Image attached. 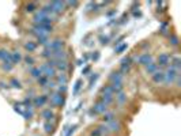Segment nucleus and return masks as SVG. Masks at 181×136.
<instances>
[{"label":"nucleus","mask_w":181,"mask_h":136,"mask_svg":"<svg viewBox=\"0 0 181 136\" xmlns=\"http://www.w3.org/2000/svg\"><path fill=\"white\" fill-rule=\"evenodd\" d=\"M21 60H22V56H21V53L19 52L11 53V63L12 64H18Z\"/></svg>","instance_id":"nucleus-24"},{"label":"nucleus","mask_w":181,"mask_h":136,"mask_svg":"<svg viewBox=\"0 0 181 136\" xmlns=\"http://www.w3.org/2000/svg\"><path fill=\"white\" fill-rule=\"evenodd\" d=\"M25 61H26V64H27V65H33V64H34V59L30 57V56H26Z\"/></svg>","instance_id":"nucleus-41"},{"label":"nucleus","mask_w":181,"mask_h":136,"mask_svg":"<svg viewBox=\"0 0 181 136\" xmlns=\"http://www.w3.org/2000/svg\"><path fill=\"white\" fill-rule=\"evenodd\" d=\"M169 40H170L169 42H170L173 46H177V45H178V37H177V36H170Z\"/></svg>","instance_id":"nucleus-35"},{"label":"nucleus","mask_w":181,"mask_h":136,"mask_svg":"<svg viewBox=\"0 0 181 136\" xmlns=\"http://www.w3.org/2000/svg\"><path fill=\"white\" fill-rule=\"evenodd\" d=\"M30 75L33 76V78L38 79V78H41V76H42V72L40 71V68H31V69H30Z\"/></svg>","instance_id":"nucleus-28"},{"label":"nucleus","mask_w":181,"mask_h":136,"mask_svg":"<svg viewBox=\"0 0 181 136\" xmlns=\"http://www.w3.org/2000/svg\"><path fill=\"white\" fill-rule=\"evenodd\" d=\"M108 112V105H105L103 102L98 101V102H95L91 110H90V114H103V113H106Z\"/></svg>","instance_id":"nucleus-3"},{"label":"nucleus","mask_w":181,"mask_h":136,"mask_svg":"<svg viewBox=\"0 0 181 136\" xmlns=\"http://www.w3.org/2000/svg\"><path fill=\"white\" fill-rule=\"evenodd\" d=\"M37 7H38L37 3H29V4H26V11L27 12H33V11H36Z\"/></svg>","instance_id":"nucleus-32"},{"label":"nucleus","mask_w":181,"mask_h":136,"mask_svg":"<svg viewBox=\"0 0 181 136\" xmlns=\"http://www.w3.org/2000/svg\"><path fill=\"white\" fill-rule=\"evenodd\" d=\"M106 127H108L109 132H119L120 129H121V121H120L119 118H114V120H112L110 123H108Z\"/></svg>","instance_id":"nucleus-9"},{"label":"nucleus","mask_w":181,"mask_h":136,"mask_svg":"<svg viewBox=\"0 0 181 136\" xmlns=\"http://www.w3.org/2000/svg\"><path fill=\"white\" fill-rule=\"evenodd\" d=\"M114 118H116V116H114L113 112H106V113H103L102 121L105 123V124H108V123H110V121L114 120Z\"/></svg>","instance_id":"nucleus-20"},{"label":"nucleus","mask_w":181,"mask_h":136,"mask_svg":"<svg viewBox=\"0 0 181 136\" xmlns=\"http://www.w3.org/2000/svg\"><path fill=\"white\" fill-rule=\"evenodd\" d=\"M159 69H161V68L158 67V64H157V63H154V61H153V63H150L149 65H146V72H147V73H150V75L155 73L157 71H159Z\"/></svg>","instance_id":"nucleus-17"},{"label":"nucleus","mask_w":181,"mask_h":136,"mask_svg":"<svg viewBox=\"0 0 181 136\" xmlns=\"http://www.w3.org/2000/svg\"><path fill=\"white\" fill-rule=\"evenodd\" d=\"M174 83H176V86H177V87H180V86H181V79H180V75H178V76L176 78V80H174Z\"/></svg>","instance_id":"nucleus-46"},{"label":"nucleus","mask_w":181,"mask_h":136,"mask_svg":"<svg viewBox=\"0 0 181 136\" xmlns=\"http://www.w3.org/2000/svg\"><path fill=\"white\" fill-rule=\"evenodd\" d=\"M180 75V71H177V69H173V68H167L165 72V79H163V83L165 86H170V84L174 83V80L176 78Z\"/></svg>","instance_id":"nucleus-1"},{"label":"nucleus","mask_w":181,"mask_h":136,"mask_svg":"<svg viewBox=\"0 0 181 136\" xmlns=\"http://www.w3.org/2000/svg\"><path fill=\"white\" fill-rule=\"evenodd\" d=\"M56 79L60 82L61 84H67V76H66V73H61V75H56Z\"/></svg>","instance_id":"nucleus-33"},{"label":"nucleus","mask_w":181,"mask_h":136,"mask_svg":"<svg viewBox=\"0 0 181 136\" xmlns=\"http://www.w3.org/2000/svg\"><path fill=\"white\" fill-rule=\"evenodd\" d=\"M56 68L59 69V71H61V72L64 73L68 69V61H67V60H57Z\"/></svg>","instance_id":"nucleus-16"},{"label":"nucleus","mask_w":181,"mask_h":136,"mask_svg":"<svg viewBox=\"0 0 181 136\" xmlns=\"http://www.w3.org/2000/svg\"><path fill=\"white\" fill-rule=\"evenodd\" d=\"M110 86H112V89L114 91V95L117 94V93H120V91H123V89H124V84L123 83H110Z\"/></svg>","instance_id":"nucleus-25"},{"label":"nucleus","mask_w":181,"mask_h":136,"mask_svg":"<svg viewBox=\"0 0 181 136\" xmlns=\"http://www.w3.org/2000/svg\"><path fill=\"white\" fill-rule=\"evenodd\" d=\"M48 83H49V79H48L47 76H44V75H42L41 78H38V84H40L41 87H47Z\"/></svg>","instance_id":"nucleus-29"},{"label":"nucleus","mask_w":181,"mask_h":136,"mask_svg":"<svg viewBox=\"0 0 181 136\" xmlns=\"http://www.w3.org/2000/svg\"><path fill=\"white\" fill-rule=\"evenodd\" d=\"M90 136H103L102 132L99 131L98 128H94L93 131H91V133H90Z\"/></svg>","instance_id":"nucleus-40"},{"label":"nucleus","mask_w":181,"mask_h":136,"mask_svg":"<svg viewBox=\"0 0 181 136\" xmlns=\"http://www.w3.org/2000/svg\"><path fill=\"white\" fill-rule=\"evenodd\" d=\"M47 102H48V95H38V97L34 98V106H37V108H42Z\"/></svg>","instance_id":"nucleus-15"},{"label":"nucleus","mask_w":181,"mask_h":136,"mask_svg":"<svg viewBox=\"0 0 181 136\" xmlns=\"http://www.w3.org/2000/svg\"><path fill=\"white\" fill-rule=\"evenodd\" d=\"M0 60H1L3 63L11 61V53H8L7 50H0Z\"/></svg>","instance_id":"nucleus-22"},{"label":"nucleus","mask_w":181,"mask_h":136,"mask_svg":"<svg viewBox=\"0 0 181 136\" xmlns=\"http://www.w3.org/2000/svg\"><path fill=\"white\" fill-rule=\"evenodd\" d=\"M37 40H38V42L42 44V45H47L48 44V36H38Z\"/></svg>","instance_id":"nucleus-34"},{"label":"nucleus","mask_w":181,"mask_h":136,"mask_svg":"<svg viewBox=\"0 0 181 136\" xmlns=\"http://www.w3.org/2000/svg\"><path fill=\"white\" fill-rule=\"evenodd\" d=\"M36 48H37V44L36 42H33V41H29V42H26L25 44V49L27 50V52H34Z\"/></svg>","instance_id":"nucleus-26"},{"label":"nucleus","mask_w":181,"mask_h":136,"mask_svg":"<svg viewBox=\"0 0 181 136\" xmlns=\"http://www.w3.org/2000/svg\"><path fill=\"white\" fill-rule=\"evenodd\" d=\"M161 33H162V34H167V25H165V23L162 25V27H161Z\"/></svg>","instance_id":"nucleus-43"},{"label":"nucleus","mask_w":181,"mask_h":136,"mask_svg":"<svg viewBox=\"0 0 181 136\" xmlns=\"http://www.w3.org/2000/svg\"><path fill=\"white\" fill-rule=\"evenodd\" d=\"M11 86L12 87H15V89H21V82L19 80H16V79H11Z\"/></svg>","instance_id":"nucleus-37"},{"label":"nucleus","mask_w":181,"mask_h":136,"mask_svg":"<svg viewBox=\"0 0 181 136\" xmlns=\"http://www.w3.org/2000/svg\"><path fill=\"white\" fill-rule=\"evenodd\" d=\"M88 71H90V67H84V69H83L82 72H83V73H87Z\"/></svg>","instance_id":"nucleus-48"},{"label":"nucleus","mask_w":181,"mask_h":136,"mask_svg":"<svg viewBox=\"0 0 181 136\" xmlns=\"http://www.w3.org/2000/svg\"><path fill=\"white\" fill-rule=\"evenodd\" d=\"M97 128H98L99 131L102 132V135H103V136H108L109 133H110V132H109V129H108V127H106V124H102V125H98Z\"/></svg>","instance_id":"nucleus-31"},{"label":"nucleus","mask_w":181,"mask_h":136,"mask_svg":"<svg viewBox=\"0 0 181 136\" xmlns=\"http://www.w3.org/2000/svg\"><path fill=\"white\" fill-rule=\"evenodd\" d=\"M53 129H55V125L51 124V121H45V124H44V131H45V133H51V132H53Z\"/></svg>","instance_id":"nucleus-27"},{"label":"nucleus","mask_w":181,"mask_h":136,"mask_svg":"<svg viewBox=\"0 0 181 136\" xmlns=\"http://www.w3.org/2000/svg\"><path fill=\"white\" fill-rule=\"evenodd\" d=\"M113 95H105V94H101V98H99V101H101V102H103V104L105 105H110L112 104V102H113Z\"/></svg>","instance_id":"nucleus-21"},{"label":"nucleus","mask_w":181,"mask_h":136,"mask_svg":"<svg viewBox=\"0 0 181 136\" xmlns=\"http://www.w3.org/2000/svg\"><path fill=\"white\" fill-rule=\"evenodd\" d=\"M131 65H132V59L131 57H124L121 59V61H120V72L123 73H127L131 69Z\"/></svg>","instance_id":"nucleus-6"},{"label":"nucleus","mask_w":181,"mask_h":136,"mask_svg":"<svg viewBox=\"0 0 181 136\" xmlns=\"http://www.w3.org/2000/svg\"><path fill=\"white\" fill-rule=\"evenodd\" d=\"M116 101H117V104H119L120 106L125 104V101H127V95H125L124 91H120V93L116 94Z\"/></svg>","instance_id":"nucleus-19"},{"label":"nucleus","mask_w":181,"mask_h":136,"mask_svg":"<svg viewBox=\"0 0 181 136\" xmlns=\"http://www.w3.org/2000/svg\"><path fill=\"white\" fill-rule=\"evenodd\" d=\"M59 91H60V94H61V93H66V91H67V86H66V84L59 86Z\"/></svg>","instance_id":"nucleus-44"},{"label":"nucleus","mask_w":181,"mask_h":136,"mask_svg":"<svg viewBox=\"0 0 181 136\" xmlns=\"http://www.w3.org/2000/svg\"><path fill=\"white\" fill-rule=\"evenodd\" d=\"M98 53H95V55H93V60H97V59H98Z\"/></svg>","instance_id":"nucleus-49"},{"label":"nucleus","mask_w":181,"mask_h":136,"mask_svg":"<svg viewBox=\"0 0 181 136\" xmlns=\"http://www.w3.org/2000/svg\"><path fill=\"white\" fill-rule=\"evenodd\" d=\"M128 48V45L127 44H121V45H119V46L116 48V53H121V52H124L125 49Z\"/></svg>","instance_id":"nucleus-36"},{"label":"nucleus","mask_w":181,"mask_h":136,"mask_svg":"<svg viewBox=\"0 0 181 136\" xmlns=\"http://www.w3.org/2000/svg\"><path fill=\"white\" fill-rule=\"evenodd\" d=\"M41 117L44 118L45 121H51V120H55V113H53V110L51 108H48V109H44L41 112Z\"/></svg>","instance_id":"nucleus-14"},{"label":"nucleus","mask_w":181,"mask_h":136,"mask_svg":"<svg viewBox=\"0 0 181 136\" xmlns=\"http://www.w3.org/2000/svg\"><path fill=\"white\" fill-rule=\"evenodd\" d=\"M97 79H98V73H95L94 76H91V78H90V84H93L94 82L97 80Z\"/></svg>","instance_id":"nucleus-45"},{"label":"nucleus","mask_w":181,"mask_h":136,"mask_svg":"<svg viewBox=\"0 0 181 136\" xmlns=\"http://www.w3.org/2000/svg\"><path fill=\"white\" fill-rule=\"evenodd\" d=\"M109 79H110V83H123L124 75L120 71H114V72H112L109 75Z\"/></svg>","instance_id":"nucleus-10"},{"label":"nucleus","mask_w":181,"mask_h":136,"mask_svg":"<svg viewBox=\"0 0 181 136\" xmlns=\"http://www.w3.org/2000/svg\"><path fill=\"white\" fill-rule=\"evenodd\" d=\"M66 5H74V7H76L78 5V1H67Z\"/></svg>","instance_id":"nucleus-47"},{"label":"nucleus","mask_w":181,"mask_h":136,"mask_svg":"<svg viewBox=\"0 0 181 136\" xmlns=\"http://www.w3.org/2000/svg\"><path fill=\"white\" fill-rule=\"evenodd\" d=\"M131 59H132V63L138 61L142 65H149L150 63H153V56L149 55V53H142L139 56H135V57H131Z\"/></svg>","instance_id":"nucleus-2"},{"label":"nucleus","mask_w":181,"mask_h":136,"mask_svg":"<svg viewBox=\"0 0 181 136\" xmlns=\"http://www.w3.org/2000/svg\"><path fill=\"white\" fill-rule=\"evenodd\" d=\"M14 109H15L18 113H21V114L25 117L26 120H30L31 117H33V112H31L30 109H27V108H26V110H23V109H21V108H19V105H15V106H14Z\"/></svg>","instance_id":"nucleus-13"},{"label":"nucleus","mask_w":181,"mask_h":136,"mask_svg":"<svg viewBox=\"0 0 181 136\" xmlns=\"http://www.w3.org/2000/svg\"><path fill=\"white\" fill-rule=\"evenodd\" d=\"M163 79H165V72L159 69V71H157L155 73H153V82L157 84H162L163 83Z\"/></svg>","instance_id":"nucleus-12"},{"label":"nucleus","mask_w":181,"mask_h":136,"mask_svg":"<svg viewBox=\"0 0 181 136\" xmlns=\"http://www.w3.org/2000/svg\"><path fill=\"white\" fill-rule=\"evenodd\" d=\"M101 94H105V95H113L114 97V91L112 89V86L110 84H106V86H103L102 90H101Z\"/></svg>","instance_id":"nucleus-23"},{"label":"nucleus","mask_w":181,"mask_h":136,"mask_svg":"<svg viewBox=\"0 0 181 136\" xmlns=\"http://www.w3.org/2000/svg\"><path fill=\"white\" fill-rule=\"evenodd\" d=\"M40 71L44 73V76H47L48 79L49 78H56V69L52 67H48L47 64H42L40 67Z\"/></svg>","instance_id":"nucleus-7"},{"label":"nucleus","mask_w":181,"mask_h":136,"mask_svg":"<svg viewBox=\"0 0 181 136\" xmlns=\"http://www.w3.org/2000/svg\"><path fill=\"white\" fill-rule=\"evenodd\" d=\"M12 65H14V64L11 63V61L3 63V69H5V71H11V69H12Z\"/></svg>","instance_id":"nucleus-39"},{"label":"nucleus","mask_w":181,"mask_h":136,"mask_svg":"<svg viewBox=\"0 0 181 136\" xmlns=\"http://www.w3.org/2000/svg\"><path fill=\"white\" fill-rule=\"evenodd\" d=\"M170 63V56L167 53H161L159 57H158V67L162 68V67H166L167 64Z\"/></svg>","instance_id":"nucleus-11"},{"label":"nucleus","mask_w":181,"mask_h":136,"mask_svg":"<svg viewBox=\"0 0 181 136\" xmlns=\"http://www.w3.org/2000/svg\"><path fill=\"white\" fill-rule=\"evenodd\" d=\"M180 67H181V60L178 56H176V57H173L170 60V68H173V69H177V71H180Z\"/></svg>","instance_id":"nucleus-18"},{"label":"nucleus","mask_w":181,"mask_h":136,"mask_svg":"<svg viewBox=\"0 0 181 136\" xmlns=\"http://www.w3.org/2000/svg\"><path fill=\"white\" fill-rule=\"evenodd\" d=\"M42 56H44V57H48V59H52V52L51 50H48V49H44Z\"/></svg>","instance_id":"nucleus-42"},{"label":"nucleus","mask_w":181,"mask_h":136,"mask_svg":"<svg viewBox=\"0 0 181 136\" xmlns=\"http://www.w3.org/2000/svg\"><path fill=\"white\" fill-rule=\"evenodd\" d=\"M51 105H52V108H59V106L64 105V97H63L60 93H55V94H52Z\"/></svg>","instance_id":"nucleus-5"},{"label":"nucleus","mask_w":181,"mask_h":136,"mask_svg":"<svg viewBox=\"0 0 181 136\" xmlns=\"http://www.w3.org/2000/svg\"><path fill=\"white\" fill-rule=\"evenodd\" d=\"M48 4H49V7L52 8L53 14L63 12L64 8H66V3H64V1H51V3H48Z\"/></svg>","instance_id":"nucleus-8"},{"label":"nucleus","mask_w":181,"mask_h":136,"mask_svg":"<svg viewBox=\"0 0 181 136\" xmlns=\"http://www.w3.org/2000/svg\"><path fill=\"white\" fill-rule=\"evenodd\" d=\"M75 129H76V127H75V125L64 128V136H72V133L75 132Z\"/></svg>","instance_id":"nucleus-30"},{"label":"nucleus","mask_w":181,"mask_h":136,"mask_svg":"<svg viewBox=\"0 0 181 136\" xmlns=\"http://www.w3.org/2000/svg\"><path fill=\"white\" fill-rule=\"evenodd\" d=\"M80 87H82V80H78L75 83V87H74V94H78V91L80 90Z\"/></svg>","instance_id":"nucleus-38"},{"label":"nucleus","mask_w":181,"mask_h":136,"mask_svg":"<svg viewBox=\"0 0 181 136\" xmlns=\"http://www.w3.org/2000/svg\"><path fill=\"white\" fill-rule=\"evenodd\" d=\"M63 46H64V42L61 40H53V41L48 42L45 45V49L51 50V52H55V50H61Z\"/></svg>","instance_id":"nucleus-4"}]
</instances>
